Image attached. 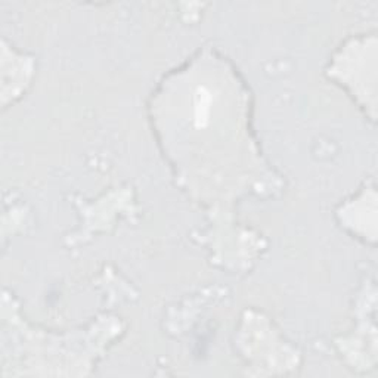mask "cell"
<instances>
[{"label":"cell","mask_w":378,"mask_h":378,"mask_svg":"<svg viewBox=\"0 0 378 378\" xmlns=\"http://www.w3.org/2000/svg\"><path fill=\"white\" fill-rule=\"evenodd\" d=\"M212 107V93L206 88H198L194 97V121L195 128H206Z\"/></svg>","instance_id":"1"}]
</instances>
